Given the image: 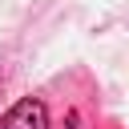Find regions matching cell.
<instances>
[{"instance_id":"cell-1","label":"cell","mask_w":129,"mask_h":129,"mask_svg":"<svg viewBox=\"0 0 129 129\" xmlns=\"http://www.w3.org/2000/svg\"><path fill=\"white\" fill-rule=\"evenodd\" d=\"M0 129H48V109L32 97L16 101L4 117H0Z\"/></svg>"}]
</instances>
